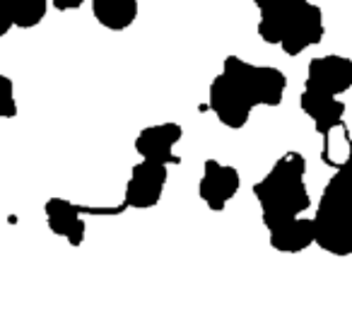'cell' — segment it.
Masks as SVG:
<instances>
[{
  "instance_id": "6da1fadb",
  "label": "cell",
  "mask_w": 352,
  "mask_h": 311,
  "mask_svg": "<svg viewBox=\"0 0 352 311\" xmlns=\"http://www.w3.org/2000/svg\"><path fill=\"white\" fill-rule=\"evenodd\" d=\"M254 6L261 15V41L280 46L287 56H299L323 41V10L311 0H254Z\"/></svg>"
},
{
  "instance_id": "7a4b0ae2",
  "label": "cell",
  "mask_w": 352,
  "mask_h": 311,
  "mask_svg": "<svg viewBox=\"0 0 352 311\" xmlns=\"http://www.w3.org/2000/svg\"><path fill=\"white\" fill-rule=\"evenodd\" d=\"M254 195L261 205L265 229H273L311 208L307 189V160L302 152L289 150L270 167V171L254 184Z\"/></svg>"
},
{
  "instance_id": "3957f363",
  "label": "cell",
  "mask_w": 352,
  "mask_h": 311,
  "mask_svg": "<svg viewBox=\"0 0 352 311\" xmlns=\"http://www.w3.org/2000/svg\"><path fill=\"white\" fill-rule=\"evenodd\" d=\"M314 224L321 251L338 258L352 256V160L326 181Z\"/></svg>"
},
{
  "instance_id": "277c9868",
  "label": "cell",
  "mask_w": 352,
  "mask_h": 311,
  "mask_svg": "<svg viewBox=\"0 0 352 311\" xmlns=\"http://www.w3.org/2000/svg\"><path fill=\"white\" fill-rule=\"evenodd\" d=\"M222 73L239 85L241 92L249 97L256 107H280L287 89V75L275 65H258L239 58V56H227L222 61Z\"/></svg>"
},
{
  "instance_id": "5b68a950",
  "label": "cell",
  "mask_w": 352,
  "mask_h": 311,
  "mask_svg": "<svg viewBox=\"0 0 352 311\" xmlns=\"http://www.w3.org/2000/svg\"><path fill=\"white\" fill-rule=\"evenodd\" d=\"M128 210L126 205H116V208H92V205H78L68 198H49L44 205L46 224L56 237H63L70 246H82L85 242V215H94V217H111V215H121Z\"/></svg>"
},
{
  "instance_id": "8992f818",
  "label": "cell",
  "mask_w": 352,
  "mask_h": 311,
  "mask_svg": "<svg viewBox=\"0 0 352 311\" xmlns=\"http://www.w3.org/2000/svg\"><path fill=\"white\" fill-rule=\"evenodd\" d=\"M166 179H169V167L140 160L131 167V176H128L126 191H123V205L133 210L155 208L162 200Z\"/></svg>"
},
{
  "instance_id": "52a82bcc",
  "label": "cell",
  "mask_w": 352,
  "mask_h": 311,
  "mask_svg": "<svg viewBox=\"0 0 352 311\" xmlns=\"http://www.w3.org/2000/svg\"><path fill=\"white\" fill-rule=\"evenodd\" d=\"M304 89L326 94V97H342L352 89V58L340 54L316 56L309 61Z\"/></svg>"
},
{
  "instance_id": "ba28073f",
  "label": "cell",
  "mask_w": 352,
  "mask_h": 311,
  "mask_svg": "<svg viewBox=\"0 0 352 311\" xmlns=\"http://www.w3.org/2000/svg\"><path fill=\"white\" fill-rule=\"evenodd\" d=\"M210 109L225 128L241 131L249 123L254 104L249 102V97L241 92L234 80H230L225 73H220L210 83Z\"/></svg>"
},
{
  "instance_id": "9c48e42d",
  "label": "cell",
  "mask_w": 352,
  "mask_h": 311,
  "mask_svg": "<svg viewBox=\"0 0 352 311\" xmlns=\"http://www.w3.org/2000/svg\"><path fill=\"white\" fill-rule=\"evenodd\" d=\"M239 189H241V176L236 171V167L222 164L217 160H206L203 176L198 181V195H201V200L206 203L208 210L222 213L227 208V203L234 200Z\"/></svg>"
},
{
  "instance_id": "30bf717a",
  "label": "cell",
  "mask_w": 352,
  "mask_h": 311,
  "mask_svg": "<svg viewBox=\"0 0 352 311\" xmlns=\"http://www.w3.org/2000/svg\"><path fill=\"white\" fill-rule=\"evenodd\" d=\"M184 138V128L179 123H171V121H164V123H155V126H147L138 133L135 142V152L140 155V160H147V162H157V164H174L179 162V157L174 155V147L182 142Z\"/></svg>"
},
{
  "instance_id": "8fae6325",
  "label": "cell",
  "mask_w": 352,
  "mask_h": 311,
  "mask_svg": "<svg viewBox=\"0 0 352 311\" xmlns=\"http://www.w3.org/2000/svg\"><path fill=\"white\" fill-rule=\"evenodd\" d=\"M299 107L311 118L318 136H326L328 131H333V128H338L340 123H345L347 104L342 102L340 97H326V94L311 92V89H302V94H299Z\"/></svg>"
},
{
  "instance_id": "7c38bea8",
  "label": "cell",
  "mask_w": 352,
  "mask_h": 311,
  "mask_svg": "<svg viewBox=\"0 0 352 311\" xmlns=\"http://www.w3.org/2000/svg\"><path fill=\"white\" fill-rule=\"evenodd\" d=\"M268 242L278 253H302L316 244L314 217H294L268 229Z\"/></svg>"
},
{
  "instance_id": "4fadbf2b",
  "label": "cell",
  "mask_w": 352,
  "mask_h": 311,
  "mask_svg": "<svg viewBox=\"0 0 352 311\" xmlns=\"http://www.w3.org/2000/svg\"><path fill=\"white\" fill-rule=\"evenodd\" d=\"M138 0H92V15L104 30L123 32L138 20Z\"/></svg>"
},
{
  "instance_id": "5bb4252c",
  "label": "cell",
  "mask_w": 352,
  "mask_h": 311,
  "mask_svg": "<svg viewBox=\"0 0 352 311\" xmlns=\"http://www.w3.org/2000/svg\"><path fill=\"white\" fill-rule=\"evenodd\" d=\"M321 138H323V147H321L323 164L333 167V169H340V167H345L352 160V133L347 123H340V126L328 131Z\"/></svg>"
},
{
  "instance_id": "9a60e30c",
  "label": "cell",
  "mask_w": 352,
  "mask_h": 311,
  "mask_svg": "<svg viewBox=\"0 0 352 311\" xmlns=\"http://www.w3.org/2000/svg\"><path fill=\"white\" fill-rule=\"evenodd\" d=\"M49 10V0H17L15 3V27L20 30H34L41 25Z\"/></svg>"
},
{
  "instance_id": "2e32d148",
  "label": "cell",
  "mask_w": 352,
  "mask_h": 311,
  "mask_svg": "<svg viewBox=\"0 0 352 311\" xmlns=\"http://www.w3.org/2000/svg\"><path fill=\"white\" fill-rule=\"evenodd\" d=\"M17 116V99H15V83L8 75L0 73V118Z\"/></svg>"
},
{
  "instance_id": "e0dca14e",
  "label": "cell",
  "mask_w": 352,
  "mask_h": 311,
  "mask_svg": "<svg viewBox=\"0 0 352 311\" xmlns=\"http://www.w3.org/2000/svg\"><path fill=\"white\" fill-rule=\"evenodd\" d=\"M15 3L17 0H0V39L15 27Z\"/></svg>"
},
{
  "instance_id": "ac0fdd59",
  "label": "cell",
  "mask_w": 352,
  "mask_h": 311,
  "mask_svg": "<svg viewBox=\"0 0 352 311\" xmlns=\"http://www.w3.org/2000/svg\"><path fill=\"white\" fill-rule=\"evenodd\" d=\"M49 3L58 12H70V10H80V8H82L87 0H49Z\"/></svg>"
}]
</instances>
